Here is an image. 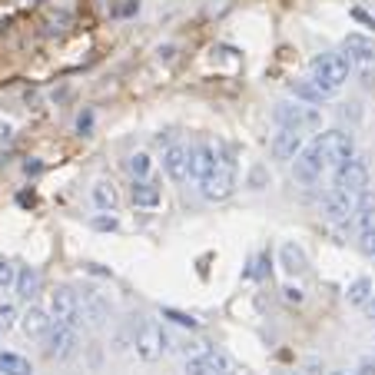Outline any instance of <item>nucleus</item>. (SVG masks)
I'll list each match as a JSON object with an SVG mask.
<instances>
[{"mask_svg":"<svg viewBox=\"0 0 375 375\" xmlns=\"http://www.w3.org/2000/svg\"><path fill=\"white\" fill-rule=\"evenodd\" d=\"M44 339H47V355H50V359H70L73 352H77V329L63 326V322L50 326V332L44 336Z\"/></svg>","mask_w":375,"mask_h":375,"instance_id":"obj_8","label":"nucleus"},{"mask_svg":"<svg viewBox=\"0 0 375 375\" xmlns=\"http://www.w3.org/2000/svg\"><path fill=\"white\" fill-rule=\"evenodd\" d=\"M359 375H375V359L372 355H365V359H359V369H355Z\"/></svg>","mask_w":375,"mask_h":375,"instance_id":"obj_32","label":"nucleus"},{"mask_svg":"<svg viewBox=\"0 0 375 375\" xmlns=\"http://www.w3.org/2000/svg\"><path fill=\"white\" fill-rule=\"evenodd\" d=\"M359 246H362L365 256H375V226H372V229H362V236H359Z\"/></svg>","mask_w":375,"mask_h":375,"instance_id":"obj_29","label":"nucleus"},{"mask_svg":"<svg viewBox=\"0 0 375 375\" xmlns=\"http://www.w3.org/2000/svg\"><path fill=\"white\" fill-rule=\"evenodd\" d=\"M129 200H133V206H140V210H153V206H160L163 193H160V186L153 183L150 176H146V179H133Z\"/></svg>","mask_w":375,"mask_h":375,"instance_id":"obj_16","label":"nucleus"},{"mask_svg":"<svg viewBox=\"0 0 375 375\" xmlns=\"http://www.w3.org/2000/svg\"><path fill=\"white\" fill-rule=\"evenodd\" d=\"M322 170H329V163H326V156H322V150H319V143H309V146L293 160L295 179L305 183V186L319 183V179H322Z\"/></svg>","mask_w":375,"mask_h":375,"instance_id":"obj_7","label":"nucleus"},{"mask_svg":"<svg viewBox=\"0 0 375 375\" xmlns=\"http://www.w3.org/2000/svg\"><path fill=\"white\" fill-rule=\"evenodd\" d=\"M200 189L210 203H220V200H226V196H233V189H236L233 156H220V153H216V166L200 179Z\"/></svg>","mask_w":375,"mask_h":375,"instance_id":"obj_2","label":"nucleus"},{"mask_svg":"<svg viewBox=\"0 0 375 375\" xmlns=\"http://www.w3.org/2000/svg\"><path fill=\"white\" fill-rule=\"evenodd\" d=\"M322 212H326V220H332V223H345L352 212H355V196H349L339 186H332L322 196Z\"/></svg>","mask_w":375,"mask_h":375,"instance_id":"obj_10","label":"nucleus"},{"mask_svg":"<svg viewBox=\"0 0 375 375\" xmlns=\"http://www.w3.org/2000/svg\"><path fill=\"white\" fill-rule=\"evenodd\" d=\"M345 295H349L352 305H365V299L372 295V279H369V276H359V279L349 286V293Z\"/></svg>","mask_w":375,"mask_h":375,"instance_id":"obj_25","label":"nucleus"},{"mask_svg":"<svg viewBox=\"0 0 375 375\" xmlns=\"http://www.w3.org/2000/svg\"><path fill=\"white\" fill-rule=\"evenodd\" d=\"M83 316H87V322L100 326V322L106 319V305H103V299H96V295H83Z\"/></svg>","mask_w":375,"mask_h":375,"instance_id":"obj_24","label":"nucleus"},{"mask_svg":"<svg viewBox=\"0 0 375 375\" xmlns=\"http://www.w3.org/2000/svg\"><path fill=\"white\" fill-rule=\"evenodd\" d=\"M13 282H17V269H13L7 259H0V289H7Z\"/></svg>","mask_w":375,"mask_h":375,"instance_id":"obj_28","label":"nucleus"},{"mask_svg":"<svg viewBox=\"0 0 375 375\" xmlns=\"http://www.w3.org/2000/svg\"><path fill=\"white\" fill-rule=\"evenodd\" d=\"M362 309H365V316H369V319H375V293L369 295V299H365V305H362Z\"/></svg>","mask_w":375,"mask_h":375,"instance_id":"obj_35","label":"nucleus"},{"mask_svg":"<svg viewBox=\"0 0 375 375\" xmlns=\"http://www.w3.org/2000/svg\"><path fill=\"white\" fill-rule=\"evenodd\" d=\"M0 372L4 375H30V362H27L24 355H17V352H0Z\"/></svg>","mask_w":375,"mask_h":375,"instance_id":"obj_23","label":"nucleus"},{"mask_svg":"<svg viewBox=\"0 0 375 375\" xmlns=\"http://www.w3.org/2000/svg\"><path fill=\"white\" fill-rule=\"evenodd\" d=\"M289 94H293L299 103H309V106H312V103H322V100H326V94H322V90H319L312 80H293V83H289Z\"/></svg>","mask_w":375,"mask_h":375,"instance_id":"obj_21","label":"nucleus"},{"mask_svg":"<svg viewBox=\"0 0 375 375\" xmlns=\"http://www.w3.org/2000/svg\"><path fill=\"white\" fill-rule=\"evenodd\" d=\"M220 375H229V372H220Z\"/></svg>","mask_w":375,"mask_h":375,"instance_id":"obj_38","label":"nucleus"},{"mask_svg":"<svg viewBox=\"0 0 375 375\" xmlns=\"http://www.w3.org/2000/svg\"><path fill=\"white\" fill-rule=\"evenodd\" d=\"M163 170L173 183H186L189 179V146H170L163 153Z\"/></svg>","mask_w":375,"mask_h":375,"instance_id":"obj_12","label":"nucleus"},{"mask_svg":"<svg viewBox=\"0 0 375 375\" xmlns=\"http://www.w3.org/2000/svg\"><path fill=\"white\" fill-rule=\"evenodd\" d=\"M13 319H17V309H13V305H0V332H7V329L13 326Z\"/></svg>","mask_w":375,"mask_h":375,"instance_id":"obj_30","label":"nucleus"},{"mask_svg":"<svg viewBox=\"0 0 375 375\" xmlns=\"http://www.w3.org/2000/svg\"><path fill=\"white\" fill-rule=\"evenodd\" d=\"M163 316H166V319H173L176 326H189V329H196V326H200L196 319H193V316H186V312H179V309H163Z\"/></svg>","mask_w":375,"mask_h":375,"instance_id":"obj_27","label":"nucleus"},{"mask_svg":"<svg viewBox=\"0 0 375 375\" xmlns=\"http://www.w3.org/2000/svg\"><path fill=\"white\" fill-rule=\"evenodd\" d=\"M50 326H53V319H50V312L40 309V305H30L24 316H20V329H24L30 339H44L50 332Z\"/></svg>","mask_w":375,"mask_h":375,"instance_id":"obj_15","label":"nucleus"},{"mask_svg":"<svg viewBox=\"0 0 375 375\" xmlns=\"http://www.w3.org/2000/svg\"><path fill=\"white\" fill-rule=\"evenodd\" d=\"M150 156L146 153H133L129 156V173H133V179H146L150 176Z\"/></svg>","mask_w":375,"mask_h":375,"instance_id":"obj_26","label":"nucleus"},{"mask_svg":"<svg viewBox=\"0 0 375 375\" xmlns=\"http://www.w3.org/2000/svg\"><path fill=\"white\" fill-rule=\"evenodd\" d=\"M272 120H276V127L279 129H316L319 123H322V117H319L316 106L309 103H289V100H282V103H276V110H272Z\"/></svg>","mask_w":375,"mask_h":375,"instance_id":"obj_3","label":"nucleus"},{"mask_svg":"<svg viewBox=\"0 0 375 375\" xmlns=\"http://www.w3.org/2000/svg\"><path fill=\"white\" fill-rule=\"evenodd\" d=\"M90 127H94V113H80V117H77V129H80V133H90Z\"/></svg>","mask_w":375,"mask_h":375,"instance_id":"obj_33","label":"nucleus"},{"mask_svg":"<svg viewBox=\"0 0 375 375\" xmlns=\"http://www.w3.org/2000/svg\"><path fill=\"white\" fill-rule=\"evenodd\" d=\"M282 293H286V299H289V303H303V289H299V286H286Z\"/></svg>","mask_w":375,"mask_h":375,"instance_id":"obj_34","label":"nucleus"},{"mask_svg":"<svg viewBox=\"0 0 375 375\" xmlns=\"http://www.w3.org/2000/svg\"><path fill=\"white\" fill-rule=\"evenodd\" d=\"M352 220L359 226V233L362 229H372L375 226V189H362L359 196H355V212H352Z\"/></svg>","mask_w":375,"mask_h":375,"instance_id":"obj_17","label":"nucleus"},{"mask_svg":"<svg viewBox=\"0 0 375 375\" xmlns=\"http://www.w3.org/2000/svg\"><path fill=\"white\" fill-rule=\"evenodd\" d=\"M305 150V136L303 129H279L272 136V156L276 160H295Z\"/></svg>","mask_w":375,"mask_h":375,"instance_id":"obj_11","label":"nucleus"},{"mask_svg":"<svg viewBox=\"0 0 375 375\" xmlns=\"http://www.w3.org/2000/svg\"><path fill=\"white\" fill-rule=\"evenodd\" d=\"M50 316L57 319V322H63V326H83V303L80 295L73 293V289H67V286H60L57 293H50Z\"/></svg>","mask_w":375,"mask_h":375,"instance_id":"obj_4","label":"nucleus"},{"mask_svg":"<svg viewBox=\"0 0 375 375\" xmlns=\"http://www.w3.org/2000/svg\"><path fill=\"white\" fill-rule=\"evenodd\" d=\"M40 170H44V166L37 163V160H34V163H30V160L24 163V173H27V176H30V173H40Z\"/></svg>","mask_w":375,"mask_h":375,"instance_id":"obj_36","label":"nucleus"},{"mask_svg":"<svg viewBox=\"0 0 375 375\" xmlns=\"http://www.w3.org/2000/svg\"><path fill=\"white\" fill-rule=\"evenodd\" d=\"M226 372V355L223 352L206 349L203 355H193L186 362V375H220Z\"/></svg>","mask_w":375,"mask_h":375,"instance_id":"obj_14","label":"nucleus"},{"mask_svg":"<svg viewBox=\"0 0 375 375\" xmlns=\"http://www.w3.org/2000/svg\"><path fill=\"white\" fill-rule=\"evenodd\" d=\"M90 226H94V229H103V233H113V229H117V220H113V216H94Z\"/></svg>","mask_w":375,"mask_h":375,"instance_id":"obj_31","label":"nucleus"},{"mask_svg":"<svg viewBox=\"0 0 375 375\" xmlns=\"http://www.w3.org/2000/svg\"><path fill=\"white\" fill-rule=\"evenodd\" d=\"M342 50L352 63H372L375 60V40L365 34H349L342 40Z\"/></svg>","mask_w":375,"mask_h":375,"instance_id":"obj_13","label":"nucleus"},{"mask_svg":"<svg viewBox=\"0 0 375 375\" xmlns=\"http://www.w3.org/2000/svg\"><path fill=\"white\" fill-rule=\"evenodd\" d=\"M40 286H44V279H40V272L34 266H24V269L17 272V282H13V289H17V295L24 303H34L37 295H40Z\"/></svg>","mask_w":375,"mask_h":375,"instance_id":"obj_18","label":"nucleus"},{"mask_svg":"<svg viewBox=\"0 0 375 375\" xmlns=\"http://www.w3.org/2000/svg\"><path fill=\"white\" fill-rule=\"evenodd\" d=\"M316 143H319V150H322V156H326V163L332 166V170L355 156V143H352V136L342 133V129H329V133H322Z\"/></svg>","mask_w":375,"mask_h":375,"instance_id":"obj_6","label":"nucleus"},{"mask_svg":"<svg viewBox=\"0 0 375 375\" xmlns=\"http://www.w3.org/2000/svg\"><path fill=\"white\" fill-rule=\"evenodd\" d=\"M117 203H120V193L113 183H96L94 186V206L100 212H113L117 210Z\"/></svg>","mask_w":375,"mask_h":375,"instance_id":"obj_22","label":"nucleus"},{"mask_svg":"<svg viewBox=\"0 0 375 375\" xmlns=\"http://www.w3.org/2000/svg\"><path fill=\"white\" fill-rule=\"evenodd\" d=\"M332 375H345V372H332Z\"/></svg>","mask_w":375,"mask_h":375,"instance_id":"obj_37","label":"nucleus"},{"mask_svg":"<svg viewBox=\"0 0 375 375\" xmlns=\"http://www.w3.org/2000/svg\"><path fill=\"white\" fill-rule=\"evenodd\" d=\"M216 166V150L212 146H193L189 150V176L193 179H203Z\"/></svg>","mask_w":375,"mask_h":375,"instance_id":"obj_19","label":"nucleus"},{"mask_svg":"<svg viewBox=\"0 0 375 375\" xmlns=\"http://www.w3.org/2000/svg\"><path fill=\"white\" fill-rule=\"evenodd\" d=\"M163 349H166V332L156 326V322H143L140 332H136V355L146 359V362H153Z\"/></svg>","mask_w":375,"mask_h":375,"instance_id":"obj_9","label":"nucleus"},{"mask_svg":"<svg viewBox=\"0 0 375 375\" xmlns=\"http://www.w3.org/2000/svg\"><path fill=\"white\" fill-rule=\"evenodd\" d=\"M279 259H282V269L289 272V276H303L305 269H309V259H305V253L295 243H286V246L279 249Z\"/></svg>","mask_w":375,"mask_h":375,"instance_id":"obj_20","label":"nucleus"},{"mask_svg":"<svg viewBox=\"0 0 375 375\" xmlns=\"http://www.w3.org/2000/svg\"><path fill=\"white\" fill-rule=\"evenodd\" d=\"M336 186L345 189L349 196H359L362 189H369V163H365V156H352L342 166H336Z\"/></svg>","mask_w":375,"mask_h":375,"instance_id":"obj_5","label":"nucleus"},{"mask_svg":"<svg viewBox=\"0 0 375 375\" xmlns=\"http://www.w3.org/2000/svg\"><path fill=\"white\" fill-rule=\"evenodd\" d=\"M309 80L316 83L319 90L326 96H332L336 90H339L342 83L349 80V73H352V60L345 57V53H322V57L312 60V67H309Z\"/></svg>","mask_w":375,"mask_h":375,"instance_id":"obj_1","label":"nucleus"}]
</instances>
